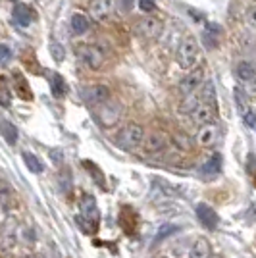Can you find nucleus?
Returning <instances> with one entry per match:
<instances>
[{
    "label": "nucleus",
    "instance_id": "obj_1",
    "mask_svg": "<svg viewBox=\"0 0 256 258\" xmlns=\"http://www.w3.org/2000/svg\"><path fill=\"white\" fill-rule=\"evenodd\" d=\"M79 206H81V216H77L79 227H81L85 233H95L96 229H98V220H100L95 197L85 195V197L81 199V205Z\"/></svg>",
    "mask_w": 256,
    "mask_h": 258
},
{
    "label": "nucleus",
    "instance_id": "obj_2",
    "mask_svg": "<svg viewBox=\"0 0 256 258\" xmlns=\"http://www.w3.org/2000/svg\"><path fill=\"white\" fill-rule=\"evenodd\" d=\"M145 139V129L139 123H127L116 135V147L121 151H135Z\"/></svg>",
    "mask_w": 256,
    "mask_h": 258
},
{
    "label": "nucleus",
    "instance_id": "obj_3",
    "mask_svg": "<svg viewBox=\"0 0 256 258\" xmlns=\"http://www.w3.org/2000/svg\"><path fill=\"white\" fill-rule=\"evenodd\" d=\"M199 56H201V52H199L197 39L191 37V35L185 37L181 41V44H179V48H177V64H179V68H183V70H193L197 66V62H199Z\"/></svg>",
    "mask_w": 256,
    "mask_h": 258
},
{
    "label": "nucleus",
    "instance_id": "obj_4",
    "mask_svg": "<svg viewBox=\"0 0 256 258\" xmlns=\"http://www.w3.org/2000/svg\"><path fill=\"white\" fill-rule=\"evenodd\" d=\"M75 56L89 70H100L106 62V54L102 52V48H98L95 44H77L75 46Z\"/></svg>",
    "mask_w": 256,
    "mask_h": 258
},
{
    "label": "nucleus",
    "instance_id": "obj_5",
    "mask_svg": "<svg viewBox=\"0 0 256 258\" xmlns=\"http://www.w3.org/2000/svg\"><path fill=\"white\" fill-rule=\"evenodd\" d=\"M95 114H96V119L100 121V125H104V127H112V125H116L117 121H119V116H121V106L117 104L116 100L108 98L106 102H102V104L95 106Z\"/></svg>",
    "mask_w": 256,
    "mask_h": 258
},
{
    "label": "nucleus",
    "instance_id": "obj_6",
    "mask_svg": "<svg viewBox=\"0 0 256 258\" xmlns=\"http://www.w3.org/2000/svg\"><path fill=\"white\" fill-rule=\"evenodd\" d=\"M116 10V0H93L89 4V14L95 22H108Z\"/></svg>",
    "mask_w": 256,
    "mask_h": 258
},
{
    "label": "nucleus",
    "instance_id": "obj_7",
    "mask_svg": "<svg viewBox=\"0 0 256 258\" xmlns=\"http://www.w3.org/2000/svg\"><path fill=\"white\" fill-rule=\"evenodd\" d=\"M135 31H137V35L145 37V39H156L162 33V22L158 18L145 16V18H141L139 22L135 23Z\"/></svg>",
    "mask_w": 256,
    "mask_h": 258
},
{
    "label": "nucleus",
    "instance_id": "obj_8",
    "mask_svg": "<svg viewBox=\"0 0 256 258\" xmlns=\"http://www.w3.org/2000/svg\"><path fill=\"white\" fill-rule=\"evenodd\" d=\"M203 79H204L203 68L191 70V74H187V76L179 81V93H181L183 97H187V95H191V93H197V89L203 83Z\"/></svg>",
    "mask_w": 256,
    "mask_h": 258
},
{
    "label": "nucleus",
    "instance_id": "obj_9",
    "mask_svg": "<svg viewBox=\"0 0 256 258\" xmlns=\"http://www.w3.org/2000/svg\"><path fill=\"white\" fill-rule=\"evenodd\" d=\"M191 116H193V121H195L199 127H203V125L214 123V119H216V116H218V106L201 102V104L191 112Z\"/></svg>",
    "mask_w": 256,
    "mask_h": 258
},
{
    "label": "nucleus",
    "instance_id": "obj_10",
    "mask_svg": "<svg viewBox=\"0 0 256 258\" xmlns=\"http://www.w3.org/2000/svg\"><path fill=\"white\" fill-rule=\"evenodd\" d=\"M83 98L87 100V104H91V106L95 108L98 104H102V102H106L110 97V89L106 85H91V87H85L83 89Z\"/></svg>",
    "mask_w": 256,
    "mask_h": 258
},
{
    "label": "nucleus",
    "instance_id": "obj_11",
    "mask_svg": "<svg viewBox=\"0 0 256 258\" xmlns=\"http://www.w3.org/2000/svg\"><path fill=\"white\" fill-rule=\"evenodd\" d=\"M220 141V125L218 123H208V125H203L197 133V143L201 147H214L216 143Z\"/></svg>",
    "mask_w": 256,
    "mask_h": 258
},
{
    "label": "nucleus",
    "instance_id": "obj_12",
    "mask_svg": "<svg viewBox=\"0 0 256 258\" xmlns=\"http://www.w3.org/2000/svg\"><path fill=\"white\" fill-rule=\"evenodd\" d=\"M197 216H199V222L203 224L206 229H216L220 218L214 212V208H210L208 205H199L197 206Z\"/></svg>",
    "mask_w": 256,
    "mask_h": 258
},
{
    "label": "nucleus",
    "instance_id": "obj_13",
    "mask_svg": "<svg viewBox=\"0 0 256 258\" xmlns=\"http://www.w3.org/2000/svg\"><path fill=\"white\" fill-rule=\"evenodd\" d=\"M212 256V248H210V243L201 237L195 241V245L191 247V252H189V258H210Z\"/></svg>",
    "mask_w": 256,
    "mask_h": 258
},
{
    "label": "nucleus",
    "instance_id": "obj_14",
    "mask_svg": "<svg viewBox=\"0 0 256 258\" xmlns=\"http://www.w3.org/2000/svg\"><path fill=\"white\" fill-rule=\"evenodd\" d=\"M14 22L18 23V25H29L33 22V10L29 6H25V4H16V8H14Z\"/></svg>",
    "mask_w": 256,
    "mask_h": 258
},
{
    "label": "nucleus",
    "instance_id": "obj_15",
    "mask_svg": "<svg viewBox=\"0 0 256 258\" xmlns=\"http://www.w3.org/2000/svg\"><path fill=\"white\" fill-rule=\"evenodd\" d=\"M0 205L4 208H10L16 205V193L12 189V185L4 179H0Z\"/></svg>",
    "mask_w": 256,
    "mask_h": 258
},
{
    "label": "nucleus",
    "instance_id": "obj_16",
    "mask_svg": "<svg viewBox=\"0 0 256 258\" xmlns=\"http://www.w3.org/2000/svg\"><path fill=\"white\" fill-rule=\"evenodd\" d=\"M0 135L6 139L8 145H16L18 143V129L8 119H0Z\"/></svg>",
    "mask_w": 256,
    "mask_h": 258
},
{
    "label": "nucleus",
    "instance_id": "obj_17",
    "mask_svg": "<svg viewBox=\"0 0 256 258\" xmlns=\"http://www.w3.org/2000/svg\"><path fill=\"white\" fill-rule=\"evenodd\" d=\"M145 141V149L149 152H160L164 147H166V139H164V135L162 133H152L149 135Z\"/></svg>",
    "mask_w": 256,
    "mask_h": 258
},
{
    "label": "nucleus",
    "instance_id": "obj_18",
    "mask_svg": "<svg viewBox=\"0 0 256 258\" xmlns=\"http://www.w3.org/2000/svg\"><path fill=\"white\" fill-rule=\"evenodd\" d=\"M91 27V22L85 14H74L72 16V29H74L75 35H83V33L89 31Z\"/></svg>",
    "mask_w": 256,
    "mask_h": 258
},
{
    "label": "nucleus",
    "instance_id": "obj_19",
    "mask_svg": "<svg viewBox=\"0 0 256 258\" xmlns=\"http://www.w3.org/2000/svg\"><path fill=\"white\" fill-rule=\"evenodd\" d=\"M256 74V68L252 64H248V62H241V64L237 66V77H239V81L241 83H246V81H250Z\"/></svg>",
    "mask_w": 256,
    "mask_h": 258
},
{
    "label": "nucleus",
    "instance_id": "obj_20",
    "mask_svg": "<svg viewBox=\"0 0 256 258\" xmlns=\"http://www.w3.org/2000/svg\"><path fill=\"white\" fill-rule=\"evenodd\" d=\"M48 81H50V89H52V95L56 98H62L66 95V83L64 79L58 76V74H52V76L48 77Z\"/></svg>",
    "mask_w": 256,
    "mask_h": 258
},
{
    "label": "nucleus",
    "instance_id": "obj_21",
    "mask_svg": "<svg viewBox=\"0 0 256 258\" xmlns=\"http://www.w3.org/2000/svg\"><path fill=\"white\" fill-rule=\"evenodd\" d=\"M199 97H201V102H206V104L218 106V104H216V89H214L212 81H206V85L203 87V93H201Z\"/></svg>",
    "mask_w": 256,
    "mask_h": 258
},
{
    "label": "nucleus",
    "instance_id": "obj_22",
    "mask_svg": "<svg viewBox=\"0 0 256 258\" xmlns=\"http://www.w3.org/2000/svg\"><path fill=\"white\" fill-rule=\"evenodd\" d=\"M201 104V97L197 95V93H191V95H187V97L183 98V102H181V110L183 114H191L195 108Z\"/></svg>",
    "mask_w": 256,
    "mask_h": 258
},
{
    "label": "nucleus",
    "instance_id": "obj_23",
    "mask_svg": "<svg viewBox=\"0 0 256 258\" xmlns=\"http://www.w3.org/2000/svg\"><path fill=\"white\" fill-rule=\"evenodd\" d=\"M220 170H222V156L220 154H212L203 166L204 173H218Z\"/></svg>",
    "mask_w": 256,
    "mask_h": 258
},
{
    "label": "nucleus",
    "instance_id": "obj_24",
    "mask_svg": "<svg viewBox=\"0 0 256 258\" xmlns=\"http://www.w3.org/2000/svg\"><path fill=\"white\" fill-rule=\"evenodd\" d=\"M12 102V93L10 87H8V81L6 77L0 76V106H10Z\"/></svg>",
    "mask_w": 256,
    "mask_h": 258
},
{
    "label": "nucleus",
    "instance_id": "obj_25",
    "mask_svg": "<svg viewBox=\"0 0 256 258\" xmlns=\"http://www.w3.org/2000/svg\"><path fill=\"white\" fill-rule=\"evenodd\" d=\"M23 162H25V166H27L33 173L43 172V164H41V160H39L35 154H31V152H23Z\"/></svg>",
    "mask_w": 256,
    "mask_h": 258
},
{
    "label": "nucleus",
    "instance_id": "obj_26",
    "mask_svg": "<svg viewBox=\"0 0 256 258\" xmlns=\"http://www.w3.org/2000/svg\"><path fill=\"white\" fill-rule=\"evenodd\" d=\"M218 37H220V27L218 25H208V31H204V44L210 46V48H216Z\"/></svg>",
    "mask_w": 256,
    "mask_h": 258
},
{
    "label": "nucleus",
    "instance_id": "obj_27",
    "mask_svg": "<svg viewBox=\"0 0 256 258\" xmlns=\"http://www.w3.org/2000/svg\"><path fill=\"white\" fill-rule=\"evenodd\" d=\"M50 54H52V58L56 60V62H62L66 56L64 46L58 43V41H52V43H50Z\"/></svg>",
    "mask_w": 256,
    "mask_h": 258
},
{
    "label": "nucleus",
    "instance_id": "obj_28",
    "mask_svg": "<svg viewBox=\"0 0 256 258\" xmlns=\"http://www.w3.org/2000/svg\"><path fill=\"white\" fill-rule=\"evenodd\" d=\"M16 81H18V87H16V93H20V97L23 98H31V95H29V89H27V85H25V81H23L22 76L16 77Z\"/></svg>",
    "mask_w": 256,
    "mask_h": 258
},
{
    "label": "nucleus",
    "instance_id": "obj_29",
    "mask_svg": "<svg viewBox=\"0 0 256 258\" xmlns=\"http://www.w3.org/2000/svg\"><path fill=\"white\" fill-rule=\"evenodd\" d=\"M12 60V50L10 46L6 44H0V66H6Z\"/></svg>",
    "mask_w": 256,
    "mask_h": 258
},
{
    "label": "nucleus",
    "instance_id": "obj_30",
    "mask_svg": "<svg viewBox=\"0 0 256 258\" xmlns=\"http://www.w3.org/2000/svg\"><path fill=\"white\" fill-rule=\"evenodd\" d=\"M245 20H246V25H248V27L256 29V4L252 6V8H248V12H246V16H245Z\"/></svg>",
    "mask_w": 256,
    "mask_h": 258
},
{
    "label": "nucleus",
    "instance_id": "obj_31",
    "mask_svg": "<svg viewBox=\"0 0 256 258\" xmlns=\"http://www.w3.org/2000/svg\"><path fill=\"white\" fill-rule=\"evenodd\" d=\"M139 2V8L145 14H150V12H154V8H156V2L154 0H137Z\"/></svg>",
    "mask_w": 256,
    "mask_h": 258
},
{
    "label": "nucleus",
    "instance_id": "obj_32",
    "mask_svg": "<svg viewBox=\"0 0 256 258\" xmlns=\"http://www.w3.org/2000/svg\"><path fill=\"white\" fill-rule=\"evenodd\" d=\"M175 229H177V227H173V226H162L160 231H158V235H156V243H158V241H162L164 237H168L170 233H173Z\"/></svg>",
    "mask_w": 256,
    "mask_h": 258
},
{
    "label": "nucleus",
    "instance_id": "obj_33",
    "mask_svg": "<svg viewBox=\"0 0 256 258\" xmlns=\"http://www.w3.org/2000/svg\"><path fill=\"white\" fill-rule=\"evenodd\" d=\"M243 116H245V123H246V125L256 131V114H254V112H250V110H248V112H245Z\"/></svg>",
    "mask_w": 256,
    "mask_h": 258
},
{
    "label": "nucleus",
    "instance_id": "obj_34",
    "mask_svg": "<svg viewBox=\"0 0 256 258\" xmlns=\"http://www.w3.org/2000/svg\"><path fill=\"white\" fill-rule=\"evenodd\" d=\"M173 139H175V143H179L183 149H189L191 147V141L187 139V135H183V133H177Z\"/></svg>",
    "mask_w": 256,
    "mask_h": 258
},
{
    "label": "nucleus",
    "instance_id": "obj_35",
    "mask_svg": "<svg viewBox=\"0 0 256 258\" xmlns=\"http://www.w3.org/2000/svg\"><path fill=\"white\" fill-rule=\"evenodd\" d=\"M246 222H250V224H256V203L248 206V210H246Z\"/></svg>",
    "mask_w": 256,
    "mask_h": 258
},
{
    "label": "nucleus",
    "instance_id": "obj_36",
    "mask_svg": "<svg viewBox=\"0 0 256 258\" xmlns=\"http://www.w3.org/2000/svg\"><path fill=\"white\" fill-rule=\"evenodd\" d=\"M245 91H246V95H256V74L250 81L245 83Z\"/></svg>",
    "mask_w": 256,
    "mask_h": 258
},
{
    "label": "nucleus",
    "instance_id": "obj_37",
    "mask_svg": "<svg viewBox=\"0 0 256 258\" xmlns=\"http://www.w3.org/2000/svg\"><path fill=\"white\" fill-rule=\"evenodd\" d=\"M131 8H133V0H121V10L129 12Z\"/></svg>",
    "mask_w": 256,
    "mask_h": 258
},
{
    "label": "nucleus",
    "instance_id": "obj_38",
    "mask_svg": "<svg viewBox=\"0 0 256 258\" xmlns=\"http://www.w3.org/2000/svg\"><path fill=\"white\" fill-rule=\"evenodd\" d=\"M210 258H222V256H210Z\"/></svg>",
    "mask_w": 256,
    "mask_h": 258
},
{
    "label": "nucleus",
    "instance_id": "obj_39",
    "mask_svg": "<svg viewBox=\"0 0 256 258\" xmlns=\"http://www.w3.org/2000/svg\"><path fill=\"white\" fill-rule=\"evenodd\" d=\"M27 258H37V256H27Z\"/></svg>",
    "mask_w": 256,
    "mask_h": 258
}]
</instances>
